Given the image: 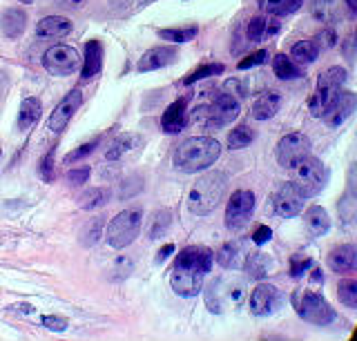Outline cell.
I'll use <instances>...</instances> for the list:
<instances>
[{
	"instance_id": "28",
	"label": "cell",
	"mask_w": 357,
	"mask_h": 341,
	"mask_svg": "<svg viewBox=\"0 0 357 341\" xmlns=\"http://www.w3.org/2000/svg\"><path fill=\"white\" fill-rule=\"evenodd\" d=\"M290 56L301 65H310L319 56V45L315 40H299L293 45V49H290Z\"/></svg>"
},
{
	"instance_id": "34",
	"label": "cell",
	"mask_w": 357,
	"mask_h": 341,
	"mask_svg": "<svg viewBox=\"0 0 357 341\" xmlns=\"http://www.w3.org/2000/svg\"><path fill=\"white\" fill-rule=\"evenodd\" d=\"M346 81H349V72H346L344 68H331V70L319 74L317 87H337L340 90Z\"/></svg>"
},
{
	"instance_id": "54",
	"label": "cell",
	"mask_w": 357,
	"mask_h": 341,
	"mask_svg": "<svg viewBox=\"0 0 357 341\" xmlns=\"http://www.w3.org/2000/svg\"><path fill=\"white\" fill-rule=\"evenodd\" d=\"M312 281H315V283H321L324 281V274H321V270H312Z\"/></svg>"
},
{
	"instance_id": "48",
	"label": "cell",
	"mask_w": 357,
	"mask_h": 341,
	"mask_svg": "<svg viewBox=\"0 0 357 341\" xmlns=\"http://www.w3.org/2000/svg\"><path fill=\"white\" fill-rule=\"evenodd\" d=\"M141 188H143V181L141 179H130L128 183H123V190H121L119 196H121V199H128V196L141 192Z\"/></svg>"
},
{
	"instance_id": "20",
	"label": "cell",
	"mask_w": 357,
	"mask_h": 341,
	"mask_svg": "<svg viewBox=\"0 0 357 341\" xmlns=\"http://www.w3.org/2000/svg\"><path fill=\"white\" fill-rule=\"evenodd\" d=\"M215 259H217L219 266L226 268V270H241L243 263H245V252L237 241H228V244H223L217 250Z\"/></svg>"
},
{
	"instance_id": "56",
	"label": "cell",
	"mask_w": 357,
	"mask_h": 341,
	"mask_svg": "<svg viewBox=\"0 0 357 341\" xmlns=\"http://www.w3.org/2000/svg\"><path fill=\"white\" fill-rule=\"evenodd\" d=\"M20 3H25V5H31V3H33V0H20Z\"/></svg>"
},
{
	"instance_id": "52",
	"label": "cell",
	"mask_w": 357,
	"mask_h": 341,
	"mask_svg": "<svg viewBox=\"0 0 357 341\" xmlns=\"http://www.w3.org/2000/svg\"><path fill=\"white\" fill-rule=\"evenodd\" d=\"M172 252H174V246H172V244H167V246H163V248L159 250V255H156V261H159V263H161V261H165L167 257H170V255H172Z\"/></svg>"
},
{
	"instance_id": "26",
	"label": "cell",
	"mask_w": 357,
	"mask_h": 341,
	"mask_svg": "<svg viewBox=\"0 0 357 341\" xmlns=\"http://www.w3.org/2000/svg\"><path fill=\"white\" fill-rule=\"evenodd\" d=\"M279 31V23L273 18H266V16H255L248 25V38L252 42H264L266 38L275 36Z\"/></svg>"
},
{
	"instance_id": "42",
	"label": "cell",
	"mask_w": 357,
	"mask_h": 341,
	"mask_svg": "<svg viewBox=\"0 0 357 341\" xmlns=\"http://www.w3.org/2000/svg\"><path fill=\"white\" fill-rule=\"evenodd\" d=\"M264 63H268V51L266 49H259V51L250 54V56L241 58L237 68L239 70H250V68H257V65H264Z\"/></svg>"
},
{
	"instance_id": "29",
	"label": "cell",
	"mask_w": 357,
	"mask_h": 341,
	"mask_svg": "<svg viewBox=\"0 0 357 341\" xmlns=\"http://www.w3.org/2000/svg\"><path fill=\"white\" fill-rule=\"evenodd\" d=\"M243 268L248 270L250 279H264L266 274L271 272L273 261H271V257H268V255H261V252H257V255H252V257H245Z\"/></svg>"
},
{
	"instance_id": "49",
	"label": "cell",
	"mask_w": 357,
	"mask_h": 341,
	"mask_svg": "<svg viewBox=\"0 0 357 341\" xmlns=\"http://www.w3.org/2000/svg\"><path fill=\"white\" fill-rule=\"evenodd\" d=\"M271 237H273L271 228H268V225H261V228H257V230H255L252 244H255V246H264V244H268V241H271Z\"/></svg>"
},
{
	"instance_id": "17",
	"label": "cell",
	"mask_w": 357,
	"mask_h": 341,
	"mask_svg": "<svg viewBox=\"0 0 357 341\" xmlns=\"http://www.w3.org/2000/svg\"><path fill=\"white\" fill-rule=\"evenodd\" d=\"M176 61V49L174 47H154L150 51H145L139 61V72H154L167 68L170 63Z\"/></svg>"
},
{
	"instance_id": "8",
	"label": "cell",
	"mask_w": 357,
	"mask_h": 341,
	"mask_svg": "<svg viewBox=\"0 0 357 341\" xmlns=\"http://www.w3.org/2000/svg\"><path fill=\"white\" fill-rule=\"evenodd\" d=\"M204 277L206 272L201 270V266L197 263H188V266H181V263H174L172 277H170V285L172 290L178 296H197L204 288Z\"/></svg>"
},
{
	"instance_id": "46",
	"label": "cell",
	"mask_w": 357,
	"mask_h": 341,
	"mask_svg": "<svg viewBox=\"0 0 357 341\" xmlns=\"http://www.w3.org/2000/svg\"><path fill=\"white\" fill-rule=\"evenodd\" d=\"M52 161H54V150H50L47 154H45V159L40 161V177L52 183L54 181V168H52Z\"/></svg>"
},
{
	"instance_id": "36",
	"label": "cell",
	"mask_w": 357,
	"mask_h": 341,
	"mask_svg": "<svg viewBox=\"0 0 357 341\" xmlns=\"http://www.w3.org/2000/svg\"><path fill=\"white\" fill-rule=\"evenodd\" d=\"M159 36L167 42H174V45H181V42H190L197 38V27H176V29H161Z\"/></svg>"
},
{
	"instance_id": "37",
	"label": "cell",
	"mask_w": 357,
	"mask_h": 341,
	"mask_svg": "<svg viewBox=\"0 0 357 341\" xmlns=\"http://www.w3.org/2000/svg\"><path fill=\"white\" fill-rule=\"evenodd\" d=\"M255 141V129H250L248 125H239V127H234L230 132V136H228V148L230 150H241L245 145H250V143Z\"/></svg>"
},
{
	"instance_id": "27",
	"label": "cell",
	"mask_w": 357,
	"mask_h": 341,
	"mask_svg": "<svg viewBox=\"0 0 357 341\" xmlns=\"http://www.w3.org/2000/svg\"><path fill=\"white\" fill-rule=\"evenodd\" d=\"M273 72L277 79H282V81H293V79H301V76H304V70H299L286 54H277L273 58Z\"/></svg>"
},
{
	"instance_id": "39",
	"label": "cell",
	"mask_w": 357,
	"mask_h": 341,
	"mask_svg": "<svg viewBox=\"0 0 357 341\" xmlns=\"http://www.w3.org/2000/svg\"><path fill=\"white\" fill-rule=\"evenodd\" d=\"M223 72V65L221 63H206V65H201L199 70H195L192 74H188L185 79H183V85H192V83H199V81H204V79H210V76H217Z\"/></svg>"
},
{
	"instance_id": "47",
	"label": "cell",
	"mask_w": 357,
	"mask_h": 341,
	"mask_svg": "<svg viewBox=\"0 0 357 341\" xmlns=\"http://www.w3.org/2000/svg\"><path fill=\"white\" fill-rule=\"evenodd\" d=\"M70 183L72 185H85L87 183V179H89V165H81V168H76V170H72L70 172Z\"/></svg>"
},
{
	"instance_id": "16",
	"label": "cell",
	"mask_w": 357,
	"mask_h": 341,
	"mask_svg": "<svg viewBox=\"0 0 357 341\" xmlns=\"http://www.w3.org/2000/svg\"><path fill=\"white\" fill-rule=\"evenodd\" d=\"M328 266L333 272L349 274L357 268V248L353 244H344L331 250L328 255Z\"/></svg>"
},
{
	"instance_id": "32",
	"label": "cell",
	"mask_w": 357,
	"mask_h": 341,
	"mask_svg": "<svg viewBox=\"0 0 357 341\" xmlns=\"http://www.w3.org/2000/svg\"><path fill=\"white\" fill-rule=\"evenodd\" d=\"M103 223H105V219H103V216H96V219H92L89 223H85L83 230H81V235H78V239H81V244L87 246V248L96 246L98 241H100V235H103Z\"/></svg>"
},
{
	"instance_id": "11",
	"label": "cell",
	"mask_w": 357,
	"mask_h": 341,
	"mask_svg": "<svg viewBox=\"0 0 357 341\" xmlns=\"http://www.w3.org/2000/svg\"><path fill=\"white\" fill-rule=\"evenodd\" d=\"M284 303V294L279 292L275 285L271 283H259L257 288L250 292V310L257 317H268L275 315Z\"/></svg>"
},
{
	"instance_id": "45",
	"label": "cell",
	"mask_w": 357,
	"mask_h": 341,
	"mask_svg": "<svg viewBox=\"0 0 357 341\" xmlns=\"http://www.w3.org/2000/svg\"><path fill=\"white\" fill-rule=\"evenodd\" d=\"M310 266H312V259L297 255V257H293V261H290V274H293V277H301Z\"/></svg>"
},
{
	"instance_id": "18",
	"label": "cell",
	"mask_w": 357,
	"mask_h": 341,
	"mask_svg": "<svg viewBox=\"0 0 357 341\" xmlns=\"http://www.w3.org/2000/svg\"><path fill=\"white\" fill-rule=\"evenodd\" d=\"M185 107H188V98H178V101H174L170 107L165 109L163 116H161V127L163 132H167V134H178L183 127H185Z\"/></svg>"
},
{
	"instance_id": "3",
	"label": "cell",
	"mask_w": 357,
	"mask_h": 341,
	"mask_svg": "<svg viewBox=\"0 0 357 341\" xmlns=\"http://www.w3.org/2000/svg\"><path fill=\"white\" fill-rule=\"evenodd\" d=\"M293 170V183L295 188L299 190V194L304 199H310V196H317L328 183V170L319 159L315 157H308L301 159Z\"/></svg>"
},
{
	"instance_id": "53",
	"label": "cell",
	"mask_w": 357,
	"mask_h": 341,
	"mask_svg": "<svg viewBox=\"0 0 357 341\" xmlns=\"http://www.w3.org/2000/svg\"><path fill=\"white\" fill-rule=\"evenodd\" d=\"M87 0H63V7H70V9H81Z\"/></svg>"
},
{
	"instance_id": "14",
	"label": "cell",
	"mask_w": 357,
	"mask_h": 341,
	"mask_svg": "<svg viewBox=\"0 0 357 341\" xmlns=\"http://www.w3.org/2000/svg\"><path fill=\"white\" fill-rule=\"evenodd\" d=\"M355 105H357V98L353 92H340L337 98H335V103L331 105V109L321 118L326 120L328 127H340L353 116Z\"/></svg>"
},
{
	"instance_id": "22",
	"label": "cell",
	"mask_w": 357,
	"mask_h": 341,
	"mask_svg": "<svg viewBox=\"0 0 357 341\" xmlns=\"http://www.w3.org/2000/svg\"><path fill=\"white\" fill-rule=\"evenodd\" d=\"M27 27V14L22 9H5L0 16V29L7 38H18Z\"/></svg>"
},
{
	"instance_id": "7",
	"label": "cell",
	"mask_w": 357,
	"mask_h": 341,
	"mask_svg": "<svg viewBox=\"0 0 357 341\" xmlns=\"http://www.w3.org/2000/svg\"><path fill=\"white\" fill-rule=\"evenodd\" d=\"M81 56L70 45H54L43 54V68L54 76H70L81 68Z\"/></svg>"
},
{
	"instance_id": "30",
	"label": "cell",
	"mask_w": 357,
	"mask_h": 341,
	"mask_svg": "<svg viewBox=\"0 0 357 341\" xmlns=\"http://www.w3.org/2000/svg\"><path fill=\"white\" fill-rule=\"evenodd\" d=\"M107 201H109V192L105 188H89L87 192L78 196L81 210H96V207L105 205Z\"/></svg>"
},
{
	"instance_id": "33",
	"label": "cell",
	"mask_w": 357,
	"mask_h": 341,
	"mask_svg": "<svg viewBox=\"0 0 357 341\" xmlns=\"http://www.w3.org/2000/svg\"><path fill=\"white\" fill-rule=\"evenodd\" d=\"M304 0H264V9L268 16H290L301 7Z\"/></svg>"
},
{
	"instance_id": "23",
	"label": "cell",
	"mask_w": 357,
	"mask_h": 341,
	"mask_svg": "<svg viewBox=\"0 0 357 341\" xmlns=\"http://www.w3.org/2000/svg\"><path fill=\"white\" fill-rule=\"evenodd\" d=\"M340 92H342V87H340V90H337V87H317V92L312 94L310 101H308L310 114L321 118L331 109V105L335 103V98H337Z\"/></svg>"
},
{
	"instance_id": "35",
	"label": "cell",
	"mask_w": 357,
	"mask_h": 341,
	"mask_svg": "<svg viewBox=\"0 0 357 341\" xmlns=\"http://www.w3.org/2000/svg\"><path fill=\"white\" fill-rule=\"evenodd\" d=\"M170 223H172V212L170 210H159L152 216L148 237L150 239H161L167 232V230H170Z\"/></svg>"
},
{
	"instance_id": "40",
	"label": "cell",
	"mask_w": 357,
	"mask_h": 341,
	"mask_svg": "<svg viewBox=\"0 0 357 341\" xmlns=\"http://www.w3.org/2000/svg\"><path fill=\"white\" fill-rule=\"evenodd\" d=\"M310 12H312V16H315L317 20H321V23H331L333 16H335L331 0H312V3H310Z\"/></svg>"
},
{
	"instance_id": "50",
	"label": "cell",
	"mask_w": 357,
	"mask_h": 341,
	"mask_svg": "<svg viewBox=\"0 0 357 341\" xmlns=\"http://www.w3.org/2000/svg\"><path fill=\"white\" fill-rule=\"evenodd\" d=\"M317 42H321L324 47H335L337 45V38H335V31L333 29H321L319 31V36H317Z\"/></svg>"
},
{
	"instance_id": "2",
	"label": "cell",
	"mask_w": 357,
	"mask_h": 341,
	"mask_svg": "<svg viewBox=\"0 0 357 341\" xmlns=\"http://www.w3.org/2000/svg\"><path fill=\"white\" fill-rule=\"evenodd\" d=\"M226 188H228L226 174L210 172L206 177H201L188 194V210L197 216L210 214L221 203L223 194H226Z\"/></svg>"
},
{
	"instance_id": "6",
	"label": "cell",
	"mask_w": 357,
	"mask_h": 341,
	"mask_svg": "<svg viewBox=\"0 0 357 341\" xmlns=\"http://www.w3.org/2000/svg\"><path fill=\"white\" fill-rule=\"evenodd\" d=\"M310 148H312L310 138L306 134H301V132H290V134H286L275 148L277 163L282 165V168H286V170L295 168L301 159L308 157Z\"/></svg>"
},
{
	"instance_id": "12",
	"label": "cell",
	"mask_w": 357,
	"mask_h": 341,
	"mask_svg": "<svg viewBox=\"0 0 357 341\" xmlns=\"http://www.w3.org/2000/svg\"><path fill=\"white\" fill-rule=\"evenodd\" d=\"M273 207L282 219H293L304 210V196L299 194L293 181L284 183L273 196Z\"/></svg>"
},
{
	"instance_id": "51",
	"label": "cell",
	"mask_w": 357,
	"mask_h": 341,
	"mask_svg": "<svg viewBox=\"0 0 357 341\" xmlns=\"http://www.w3.org/2000/svg\"><path fill=\"white\" fill-rule=\"evenodd\" d=\"M11 312H20V315H31L33 312V308L29 303H16V306H11L9 308Z\"/></svg>"
},
{
	"instance_id": "5",
	"label": "cell",
	"mask_w": 357,
	"mask_h": 341,
	"mask_svg": "<svg viewBox=\"0 0 357 341\" xmlns=\"http://www.w3.org/2000/svg\"><path fill=\"white\" fill-rule=\"evenodd\" d=\"M293 303L297 308V315L304 319V322L312 324V326H328L335 322V312L333 308L328 306V301L324 299L321 294L317 292H295Z\"/></svg>"
},
{
	"instance_id": "41",
	"label": "cell",
	"mask_w": 357,
	"mask_h": 341,
	"mask_svg": "<svg viewBox=\"0 0 357 341\" xmlns=\"http://www.w3.org/2000/svg\"><path fill=\"white\" fill-rule=\"evenodd\" d=\"M98 143H100V138H94V141H89V143H85V145H81V148H76L72 154H67L65 157V163H74V161H81V159H85V157H89L96 148H98Z\"/></svg>"
},
{
	"instance_id": "43",
	"label": "cell",
	"mask_w": 357,
	"mask_h": 341,
	"mask_svg": "<svg viewBox=\"0 0 357 341\" xmlns=\"http://www.w3.org/2000/svg\"><path fill=\"white\" fill-rule=\"evenodd\" d=\"M134 270V263L128 257H119L114 263V270H112V279H126L130 277Z\"/></svg>"
},
{
	"instance_id": "24",
	"label": "cell",
	"mask_w": 357,
	"mask_h": 341,
	"mask_svg": "<svg viewBox=\"0 0 357 341\" xmlns=\"http://www.w3.org/2000/svg\"><path fill=\"white\" fill-rule=\"evenodd\" d=\"M304 223L312 237H321L331 230V216L321 205H310L304 214Z\"/></svg>"
},
{
	"instance_id": "15",
	"label": "cell",
	"mask_w": 357,
	"mask_h": 341,
	"mask_svg": "<svg viewBox=\"0 0 357 341\" xmlns=\"http://www.w3.org/2000/svg\"><path fill=\"white\" fill-rule=\"evenodd\" d=\"M81 81L89 83L96 74L103 70V45L98 40H87L85 42V61L81 63Z\"/></svg>"
},
{
	"instance_id": "21",
	"label": "cell",
	"mask_w": 357,
	"mask_h": 341,
	"mask_svg": "<svg viewBox=\"0 0 357 341\" xmlns=\"http://www.w3.org/2000/svg\"><path fill=\"white\" fill-rule=\"evenodd\" d=\"M279 107H282V96H279L277 92H268V94H261L252 103L250 114L255 120H268L279 112Z\"/></svg>"
},
{
	"instance_id": "10",
	"label": "cell",
	"mask_w": 357,
	"mask_h": 341,
	"mask_svg": "<svg viewBox=\"0 0 357 341\" xmlns=\"http://www.w3.org/2000/svg\"><path fill=\"white\" fill-rule=\"evenodd\" d=\"M241 114V103L234 94H219L208 107V125L210 127H226Z\"/></svg>"
},
{
	"instance_id": "31",
	"label": "cell",
	"mask_w": 357,
	"mask_h": 341,
	"mask_svg": "<svg viewBox=\"0 0 357 341\" xmlns=\"http://www.w3.org/2000/svg\"><path fill=\"white\" fill-rule=\"evenodd\" d=\"M134 145H139V138L134 136V134H123V136H119V138H114V141L109 143V148L105 152V159L107 161H116L126 152H130Z\"/></svg>"
},
{
	"instance_id": "1",
	"label": "cell",
	"mask_w": 357,
	"mask_h": 341,
	"mask_svg": "<svg viewBox=\"0 0 357 341\" xmlns=\"http://www.w3.org/2000/svg\"><path fill=\"white\" fill-rule=\"evenodd\" d=\"M221 157V143L212 136H192L174 152V168L185 174L208 170Z\"/></svg>"
},
{
	"instance_id": "13",
	"label": "cell",
	"mask_w": 357,
	"mask_h": 341,
	"mask_svg": "<svg viewBox=\"0 0 357 341\" xmlns=\"http://www.w3.org/2000/svg\"><path fill=\"white\" fill-rule=\"evenodd\" d=\"M81 105H83V92L81 90H72L59 105H56V109L50 116V129L54 132V134H61V132L70 125L72 116L78 112V107Z\"/></svg>"
},
{
	"instance_id": "55",
	"label": "cell",
	"mask_w": 357,
	"mask_h": 341,
	"mask_svg": "<svg viewBox=\"0 0 357 341\" xmlns=\"http://www.w3.org/2000/svg\"><path fill=\"white\" fill-rule=\"evenodd\" d=\"M346 3H349L351 14H355V12H357V0H346Z\"/></svg>"
},
{
	"instance_id": "25",
	"label": "cell",
	"mask_w": 357,
	"mask_h": 341,
	"mask_svg": "<svg viewBox=\"0 0 357 341\" xmlns=\"http://www.w3.org/2000/svg\"><path fill=\"white\" fill-rule=\"evenodd\" d=\"M40 112H43V105H40L38 98H33V96L22 98L20 109H18V120H16L18 132H27L38 120Z\"/></svg>"
},
{
	"instance_id": "44",
	"label": "cell",
	"mask_w": 357,
	"mask_h": 341,
	"mask_svg": "<svg viewBox=\"0 0 357 341\" xmlns=\"http://www.w3.org/2000/svg\"><path fill=\"white\" fill-rule=\"evenodd\" d=\"M43 326L54 330V333H65V330H67V319L59 317V315H47V317H43Z\"/></svg>"
},
{
	"instance_id": "57",
	"label": "cell",
	"mask_w": 357,
	"mask_h": 341,
	"mask_svg": "<svg viewBox=\"0 0 357 341\" xmlns=\"http://www.w3.org/2000/svg\"><path fill=\"white\" fill-rule=\"evenodd\" d=\"M0 157H3V145H0Z\"/></svg>"
},
{
	"instance_id": "9",
	"label": "cell",
	"mask_w": 357,
	"mask_h": 341,
	"mask_svg": "<svg viewBox=\"0 0 357 341\" xmlns=\"http://www.w3.org/2000/svg\"><path fill=\"white\" fill-rule=\"evenodd\" d=\"M255 194L250 190H237L232 192L230 201L226 205V225L230 230H239L250 221L255 214Z\"/></svg>"
},
{
	"instance_id": "38",
	"label": "cell",
	"mask_w": 357,
	"mask_h": 341,
	"mask_svg": "<svg viewBox=\"0 0 357 341\" xmlns=\"http://www.w3.org/2000/svg\"><path fill=\"white\" fill-rule=\"evenodd\" d=\"M337 296H340V301L346 308L355 310V308H357V281L355 279H344V281H340V285H337Z\"/></svg>"
},
{
	"instance_id": "19",
	"label": "cell",
	"mask_w": 357,
	"mask_h": 341,
	"mask_svg": "<svg viewBox=\"0 0 357 341\" xmlns=\"http://www.w3.org/2000/svg\"><path fill=\"white\" fill-rule=\"evenodd\" d=\"M67 34H72V20H67L63 16H47L36 25L38 38L54 40V38H65Z\"/></svg>"
},
{
	"instance_id": "4",
	"label": "cell",
	"mask_w": 357,
	"mask_h": 341,
	"mask_svg": "<svg viewBox=\"0 0 357 341\" xmlns=\"http://www.w3.org/2000/svg\"><path fill=\"white\" fill-rule=\"evenodd\" d=\"M141 225H143L141 207H128V210L119 212L107 225V244L114 250L130 246L132 241L139 237Z\"/></svg>"
}]
</instances>
